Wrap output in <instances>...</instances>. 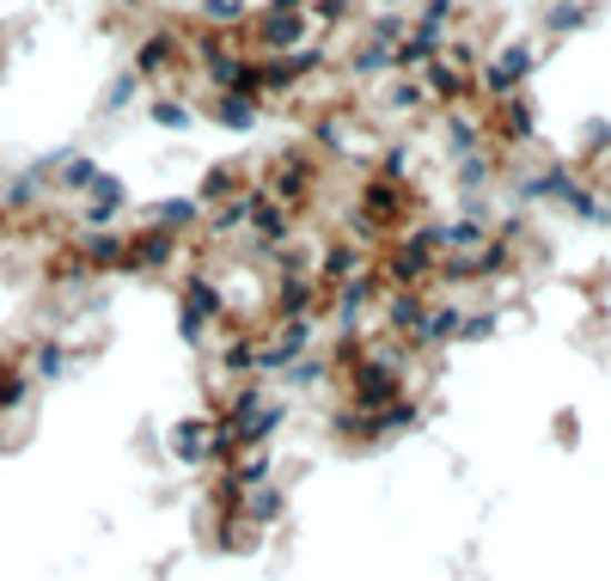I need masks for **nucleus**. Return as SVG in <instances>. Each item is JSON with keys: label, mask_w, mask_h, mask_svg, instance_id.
<instances>
[{"label": "nucleus", "mask_w": 611, "mask_h": 581, "mask_svg": "<svg viewBox=\"0 0 611 581\" xmlns=\"http://www.w3.org/2000/svg\"><path fill=\"white\" fill-rule=\"evenodd\" d=\"M110 337H104V324L98 331H86V337H61V331H37V337H24L19 343V373L37 385V392H56V385H68L73 373L86 368V361L104 349Z\"/></svg>", "instance_id": "obj_1"}, {"label": "nucleus", "mask_w": 611, "mask_h": 581, "mask_svg": "<svg viewBox=\"0 0 611 581\" xmlns=\"http://www.w3.org/2000/svg\"><path fill=\"white\" fill-rule=\"evenodd\" d=\"M318 184H324V160L312 153V141H293V148H276V160H269V172L257 178V190H263L269 202H281L288 214H306L318 202Z\"/></svg>", "instance_id": "obj_2"}, {"label": "nucleus", "mask_w": 611, "mask_h": 581, "mask_svg": "<svg viewBox=\"0 0 611 581\" xmlns=\"http://www.w3.org/2000/svg\"><path fill=\"white\" fill-rule=\"evenodd\" d=\"M190 26H147L129 50V68L141 74L147 92H183V68H190V50H183Z\"/></svg>", "instance_id": "obj_3"}, {"label": "nucleus", "mask_w": 611, "mask_h": 581, "mask_svg": "<svg viewBox=\"0 0 611 581\" xmlns=\"http://www.w3.org/2000/svg\"><path fill=\"white\" fill-rule=\"evenodd\" d=\"M318 343H324V319H269V324H257L251 373H257V380H276L288 361L312 355Z\"/></svg>", "instance_id": "obj_4"}, {"label": "nucleus", "mask_w": 611, "mask_h": 581, "mask_svg": "<svg viewBox=\"0 0 611 581\" xmlns=\"http://www.w3.org/2000/svg\"><path fill=\"white\" fill-rule=\"evenodd\" d=\"M318 68H330V43L324 38L306 43V50H293V56H251V92L263 104L269 99H293Z\"/></svg>", "instance_id": "obj_5"}, {"label": "nucleus", "mask_w": 611, "mask_h": 581, "mask_svg": "<svg viewBox=\"0 0 611 581\" xmlns=\"http://www.w3.org/2000/svg\"><path fill=\"white\" fill-rule=\"evenodd\" d=\"M166 447V465H178L183 478H208V459H214V410H183L178 422L159 429Z\"/></svg>", "instance_id": "obj_6"}, {"label": "nucleus", "mask_w": 611, "mask_h": 581, "mask_svg": "<svg viewBox=\"0 0 611 581\" xmlns=\"http://www.w3.org/2000/svg\"><path fill=\"white\" fill-rule=\"evenodd\" d=\"M532 74H538V43L532 38H508L483 68H477V92H483L489 104H501V99H513V92H525Z\"/></svg>", "instance_id": "obj_7"}, {"label": "nucleus", "mask_w": 611, "mask_h": 581, "mask_svg": "<svg viewBox=\"0 0 611 581\" xmlns=\"http://www.w3.org/2000/svg\"><path fill=\"white\" fill-rule=\"evenodd\" d=\"M239 43L251 56H293V50H306V43H318V26H312V13H263V7H257L251 26L239 31Z\"/></svg>", "instance_id": "obj_8"}, {"label": "nucleus", "mask_w": 611, "mask_h": 581, "mask_svg": "<svg viewBox=\"0 0 611 581\" xmlns=\"http://www.w3.org/2000/svg\"><path fill=\"white\" fill-rule=\"evenodd\" d=\"M183 246L190 239H171V233H153V227H129V282H171L183 270Z\"/></svg>", "instance_id": "obj_9"}, {"label": "nucleus", "mask_w": 611, "mask_h": 581, "mask_svg": "<svg viewBox=\"0 0 611 581\" xmlns=\"http://www.w3.org/2000/svg\"><path fill=\"white\" fill-rule=\"evenodd\" d=\"M68 251L98 276V282H110V276L129 270V227H73Z\"/></svg>", "instance_id": "obj_10"}, {"label": "nucleus", "mask_w": 611, "mask_h": 581, "mask_svg": "<svg viewBox=\"0 0 611 581\" xmlns=\"http://www.w3.org/2000/svg\"><path fill=\"white\" fill-rule=\"evenodd\" d=\"M269 385H276V392L288 398L293 410H300V404H312V398H337V361L324 355V343H318L312 355L288 361V368H281Z\"/></svg>", "instance_id": "obj_11"}, {"label": "nucleus", "mask_w": 611, "mask_h": 581, "mask_svg": "<svg viewBox=\"0 0 611 581\" xmlns=\"http://www.w3.org/2000/svg\"><path fill=\"white\" fill-rule=\"evenodd\" d=\"M129 209H134L129 178H122V172H98L92 190L73 202V221H80V227H122V214H129Z\"/></svg>", "instance_id": "obj_12"}, {"label": "nucleus", "mask_w": 611, "mask_h": 581, "mask_svg": "<svg viewBox=\"0 0 611 581\" xmlns=\"http://www.w3.org/2000/svg\"><path fill=\"white\" fill-rule=\"evenodd\" d=\"M422 111H434L428 104V87L415 74H391L373 87V99H367V117H379V123H415Z\"/></svg>", "instance_id": "obj_13"}, {"label": "nucleus", "mask_w": 611, "mask_h": 581, "mask_svg": "<svg viewBox=\"0 0 611 581\" xmlns=\"http://www.w3.org/2000/svg\"><path fill=\"white\" fill-rule=\"evenodd\" d=\"M269 319H324V282L318 276H276L269 282L263 324Z\"/></svg>", "instance_id": "obj_14"}, {"label": "nucleus", "mask_w": 611, "mask_h": 581, "mask_svg": "<svg viewBox=\"0 0 611 581\" xmlns=\"http://www.w3.org/2000/svg\"><path fill=\"white\" fill-rule=\"evenodd\" d=\"M196 111H202V123L227 129V136H257L263 129V99L257 92H202Z\"/></svg>", "instance_id": "obj_15"}, {"label": "nucleus", "mask_w": 611, "mask_h": 581, "mask_svg": "<svg viewBox=\"0 0 611 581\" xmlns=\"http://www.w3.org/2000/svg\"><path fill=\"white\" fill-rule=\"evenodd\" d=\"M239 514L251 520L257 532H281L293 520V483L281 478V471H276V478H263V483H251V490L239 495Z\"/></svg>", "instance_id": "obj_16"}, {"label": "nucleus", "mask_w": 611, "mask_h": 581, "mask_svg": "<svg viewBox=\"0 0 611 581\" xmlns=\"http://www.w3.org/2000/svg\"><path fill=\"white\" fill-rule=\"evenodd\" d=\"M141 227H153V233H171V239H196L202 233V202L190 197V190H171V197H153V202H141Z\"/></svg>", "instance_id": "obj_17"}, {"label": "nucleus", "mask_w": 611, "mask_h": 581, "mask_svg": "<svg viewBox=\"0 0 611 581\" xmlns=\"http://www.w3.org/2000/svg\"><path fill=\"white\" fill-rule=\"evenodd\" d=\"M489 148V117L471 111V104H447L440 111V153L452 160H464V153H483Z\"/></svg>", "instance_id": "obj_18"}, {"label": "nucleus", "mask_w": 611, "mask_h": 581, "mask_svg": "<svg viewBox=\"0 0 611 581\" xmlns=\"http://www.w3.org/2000/svg\"><path fill=\"white\" fill-rule=\"evenodd\" d=\"M104 172L98 153H80V148H56V178H49V197L56 202H80L92 190V178Z\"/></svg>", "instance_id": "obj_19"}, {"label": "nucleus", "mask_w": 611, "mask_h": 581, "mask_svg": "<svg viewBox=\"0 0 611 581\" xmlns=\"http://www.w3.org/2000/svg\"><path fill=\"white\" fill-rule=\"evenodd\" d=\"M244 190H251V172H244V160H214V166H202V178H196L190 197L202 202V209H220V202L244 197Z\"/></svg>", "instance_id": "obj_20"}, {"label": "nucleus", "mask_w": 611, "mask_h": 581, "mask_svg": "<svg viewBox=\"0 0 611 581\" xmlns=\"http://www.w3.org/2000/svg\"><path fill=\"white\" fill-rule=\"evenodd\" d=\"M141 117L153 129H166V136H190V129H202V111H196L183 92H147L141 99Z\"/></svg>", "instance_id": "obj_21"}, {"label": "nucleus", "mask_w": 611, "mask_h": 581, "mask_svg": "<svg viewBox=\"0 0 611 581\" xmlns=\"http://www.w3.org/2000/svg\"><path fill=\"white\" fill-rule=\"evenodd\" d=\"M141 99H147V87H141V74H134L129 62L122 68H110V80H104V92H98V117L104 123H117V117H129V111H141Z\"/></svg>", "instance_id": "obj_22"}, {"label": "nucleus", "mask_w": 611, "mask_h": 581, "mask_svg": "<svg viewBox=\"0 0 611 581\" xmlns=\"http://www.w3.org/2000/svg\"><path fill=\"white\" fill-rule=\"evenodd\" d=\"M276 471H281V459H276V447H244V453H232L227 459V465H220L214 471V478H227L232 483V490H251V483H263V478H276Z\"/></svg>", "instance_id": "obj_23"}, {"label": "nucleus", "mask_w": 611, "mask_h": 581, "mask_svg": "<svg viewBox=\"0 0 611 581\" xmlns=\"http://www.w3.org/2000/svg\"><path fill=\"white\" fill-rule=\"evenodd\" d=\"M251 13H257V0H190L196 31H244Z\"/></svg>", "instance_id": "obj_24"}, {"label": "nucleus", "mask_w": 611, "mask_h": 581, "mask_svg": "<svg viewBox=\"0 0 611 581\" xmlns=\"http://www.w3.org/2000/svg\"><path fill=\"white\" fill-rule=\"evenodd\" d=\"M599 19V0H544V31L550 38H574Z\"/></svg>", "instance_id": "obj_25"}, {"label": "nucleus", "mask_w": 611, "mask_h": 581, "mask_svg": "<svg viewBox=\"0 0 611 581\" xmlns=\"http://www.w3.org/2000/svg\"><path fill=\"white\" fill-rule=\"evenodd\" d=\"M415 172V141H385L373 153V178H391V184H410Z\"/></svg>", "instance_id": "obj_26"}, {"label": "nucleus", "mask_w": 611, "mask_h": 581, "mask_svg": "<svg viewBox=\"0 0 611 581\" xmlns=\"http://www.w3.org/2000/svg\"><path fill=\"white\" fill-rule=\"evenodd\" d=\"M361 7V0H312L306 13H312V26H318V38H330V31H342L349 26V13Z\"/></svg>", "instance_id": "obj_27"}, {"label": "nucleus", "mask_w": 611, "mask_h": 581, "mask_svg": "<svg viewBox=\"0 0 611 581\" xmlns=\"http://www.w3.org/2000/svg\"><path fill=\"white\" fill-rule=\"evenodd\" d=\"M415 26H434V31H452V19H459V0H415Z\"/></svg>", "instance_id": "obj_28"}, {"label": "nucleus", "mask_w": 611, "mask_h": 581, "mask_svg": "<svg viewBox=\"0 0 611 581\" xmlns=\"http://www.w3.org/2000/svg\"><path fill=\"white\" fill-rule=\"evenodd\" d=\"M129 453L134 459H166V447H159V422H141V429H134Z\"/></svg>", "instance_id": "obj_29"}, {"label": "nucleus", "mask_w": 611, "mask_h": 581, "mask_svg": "<svg viewBox=\"0 0 611 581\" xmlns=\"http://www.w3.org/2000/svg\"><path fill=\"white\" fill-rule=\"evenodd\" d=\"M605 148H611V123H599V117L581 123V153H605Z\"/></svg>", "instance_id": "obj_30"}, {"label": "nucleus", "mask_w": 611, "mask_h": 581, "mask_svg": "<svg viewBox=\"0 0 611 581\" xmlns=\"http://www.w3.org/2000/svg\"><path fill=\"white\" fill-rule=\"evenodd\" d=\"M574 429H581V417H574V410H562V417H557V441L574 447Z\"/></svg>", "instance_id": "obj_31"}, {"label": "nucleus", "mask_w": 611, "mask_h": 581, "mask_svg": "<svg viewBox=\"0 0 611 581\" xmlns=\"http://www.w3.org/2000/svg\"><path fill=\"white\" fill-rule=\"evenodd\" d=\"M361 7H373V13H410V0H361Z\"/></svg>", "instance_id": "obj_32"}, {"label": "nucleus", "mask_w": 611, "mask_h": 581, "mask_svg": "<svg viewBox=\"0 0 611 581\" xmlns=\"http://www.w3.org/2000/svg\"><path fill=\"white\" fill-rule=\"evenodd\" d=\"M7 368H19V349H12V343H0V373H7Z\"/></svg>", "instance_id": "obj_33"}, {"label": "nucleus", "mask_w": 611, "mask_h": 581, "mask_svg": "<svg viewBox=\"0 0 611 581\" xmlns=\"http://www.w3.org/2000/svg\"><path fill=\"white\" fill-rule=\"evenodd\" d=\"M110 7H122V13H141V0H110Z\"/></svg>", "instance_id": "obj_34"}, {"label": "nucleus", "mask_w": 611, "mask_h": 581, "mask_svg": "<svg viewBox=\"0 0 611 581\" xmlns=\"http://www.w3.org/2000/svg\"><path fill=\"white\" fill-rule=\"evenodd\" d=\"M0 178H7V160H0Z\"/></svg>", "instance_id": "obj_35"}]
</instances>
